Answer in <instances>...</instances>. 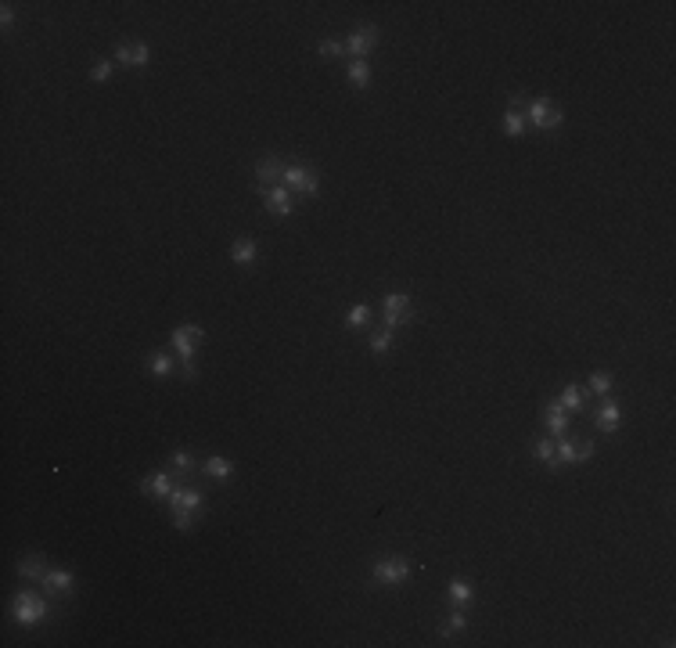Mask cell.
<instances>
[{"instance_id": "ba28073f", "label": "cell", "mask_w": 676, "mask_h": 648, "mask_svg": "<svg viewBox=\"0 0 676 648\" xmlns=\"http://www.w3.org/2000/svg\"><path fill=\"white\" fill-rule=\"evenodd\" d=\"M198 342H202V328H198V324H180V328L173 331V349H177L180 361H191Z\"/></svg>"}, {"instance_id": "4dcf8cb0", "label": "cell", "mask_w": 676, "mask_h": 648, "mask_svg": "<svg viewBox=\"0 0 676 648\" xmlns=\"http://www.w3.org/2000/svg\"><path fill=\"white\" fill-rule=\"evenodd\" d=\"M316 51H321L324 58H338V54H346V44H342V40H321V47H316Z\"/></svg>"}, {"instance_id": "44dd1931", "label": "cell", "mask_w": 676, "mask_h": 648, "mask_svg": "<svg viewBox=\"0 0 676 648\" xmlns=\"http://www.w3.org/2000/svg\"><path fill=\"white\" fill-rule=\"evenodd\" d=\"M522 130H525V116L518 112V104H511V109L504 112V134L507 137H518Z\"/></svg>"}, {"instance_id": "30bf717a", "label": "cell", "mask_w": 676, "mask_h": 648, "mask_svg": "<svg viewBox=\"0 0 676 648\" xmlns=\"http://www.w3.org/2000/svg\"><path fill=\"white\" fill-rule=\"evenodd\" d=\"M281 177H284V166H281L277 155H263L256 162V180H259V187H277Z\"/></svg>"}, {"instance_id": "d6a6232c", "label": "cell", "mask_w": 676, "mask_h": 648, "mask_svg": "<svg viewBox=\"0 0 676 648\" xmlns=\"http://www.w3.org/2000/svg\"><path fill=\"white\" fill-rule=\"evenodd\" d=\"M147 61H152V51H147V44H137L134 47V69H144Z\"/></svg>"}, {"instance_id": "ac0fdd59", "label": "cell", "mask_w": 676, "mask_h": 648, "mask_svg": "<svg viewBox=\"0 0 676 648\" xmlns=\"http://www.w3.org/2000/svg\"><path fill=\"white\" fill-rule=\"evenodd\" d=\"M543 414H547V429H551L554 436H565V432H568V411H565L558 400H554V404H547V411H543Z\"/></svg>"}, {"instance_id": "d590c367", "label": "cell", "mask_w": 676, "mask_h": 648, "mask_svg": "<svg viewBox=\"0 0 676 648\" xmlns=\"http://www.w3.org/2000/svg\"><path fill=\"white\" fill-rule=\"evenodd\" d=\"M0 22H4V26H11V22H15V8H11V4L0 8Z\"/></svg>"}, {"instance_id": "ffe728a7", "label": "cell", "mask_w": 676, "mask_h": 648, "mask_svg": "<svg viewBox=\"0 0 676 648\" xmlns=\"http://www.w3.org/2000/svg\"><path fill=\"white\" fill-rule=\"evenodd\" d=\"M529 450H533L536 461H543L547 468H558L554 465V440H540V436H536V440L529 443Z\"/></svg>"}, {"instance_id": "603a6c76", "label": "cell", "mask_w": 676, "mask_h": 648, "mask_svg": "<svg viewBox=\"0 0 676 648\" xmlns=\"http://www.w3.org/2000/svg\"><path fill=\"white\" fill-rule=\"evenodd\" d=\"M446 594H450L453 605H464V601H472V583H468V580H450Z\"/></svg>"}, {"instance_id": "7402d4cb", "label": "cell", "mask_w": 676, "mask_h": 648, "mask_svg": "<svg viewBox=\"0 0 676 648\" xmlns=\"http://www.w3.org/2000/svg\"><path fill=\"white\" fill-rule=\"evenodd\" d=\"M367 324H371V306H367V303L353 306V310H349V317H346V328L360 331V328H367Z\"/></svg>"}, {"instance_id": "1f68e13d", "label": "cell", "mask_w": 676, "mask_h": 648, "mask_svg": "<svg viewBox=\"0 0 676 648\" xmlns=\"http://www.w3.org/2000/svg\"><path fill=\"white\" fill-rule=\"evenodd\" d=\"M457 631H464V613H453L446 623H442V631H439V634H442V638H453Z\"/></svg>"}, {"instance_id": "8992f818", "label": "cell", "mask_w": 676, "mask_h": 648, "mask_svg": "<svg viewBox=\"0 0 676 648\" xmlns=\"http://www.w3.org/2000/svg\"><path fill=\"white\" fill-rule=\"evenodd\" d=\"M284 187L288 191H299V195H316V187H321V180H316L313 170H306V166H284Z\"/></svg>"}, {"instance_id": "52a82bcc", "label": "cell", "mask_w": 676, "mask_h": 648, "mask_svg": "<svg viewBox=\"0 0 676 648\" xmlns=\"http://www.w3.org/2000/svg\"><path fill=\"white\" fill-rule=\"evenodd\" d=\"M374 44H378V26H356L349 33V40H346V51L353 58H364L367 61V54L374 51Z\"/></svg>"}, {"instance_id": "cb8c5ba5", "label": "cell", "mask_w": 676, "mask_h": 648, "mask_svg": "<svg viewBox=\"0 0 676 648\" xmlns=\"http://www.w3.org/2000/svg\"><path fill=\"white\" fill-rule=\"evenodd\" d=\"M152 374L155 379H169L173 374V357L169 353H152Z\"/></svg>"}, {"instance_id": "8fae6325", "label": "cell", "mask_w": 676, "mask_h": 648, "mask_svg": "<svg viewBox=\"0 0 676 648\" xmlns=\"http://www.w3.org/2000/svg\"><path fill=\"white\" fill-rule=\"evenodd\" d=\"M202 505H205V493L191 490V487H180L169 497V508H184V512H202Z\"/></svg>"}, {"instance_id": "d4e9b609", "label": "cell", "mask_w": 676, "mask_h": 648, "mask_svg": "<svg viewBox=\"0 0 676 648\" xmlns=\"http://www.w3.org/2000/svg\"><path fill=\"white\" fill-rule=\"evenodd\" d=\"M389 346H392V331H389V328H374V331H371V353H378V357H382Z\"/></svg>"}, {"instance_id": "3957f363", "label": "cell", "mask_w": 676, "mask_h": 648, "mask_svg": "<svg viewBox=\"0 0 676 648\" xmlns=\"http://www.w3.org/2000/svg\"><path fill=\"white\" fill-rule=\"evenodd\" d=\"M525 123H533L536 130L554 134L561 123H565V112H561V104H554L551 97H540V101L529 104V116H525Z\"/></svg>"}, {"instance_id": "484cf974", "label": "cell", "mask_w": 676, "mask_h": 648, "mask_svg": "<svg viewBox=\"0 0 676 648\" xmlns=\"http://www.w3.org/2000/svg\"><path fill=\"white\" fill-rule=\"evenodd\" d=\"M558 404H561V407H565L568 414H572V411H579V407H583V393H579L576 386H568V389H565V393L558 396Z\"/></svg>"}, {"instance_id": "4316f807", "label": "cell", "mask_w": 676, "mask_h": 648, "mask_svg": "<svg viewBox=\"0 0 676 648\" xmlns=\"http://www.w3.org/2000/svg\"><path fill=\"white\" fill-rule=\"evenodd\" d=\"M112 72H115V58H112V61H108V58H101V61H97V65L90 69V76H94L97 83H104V79H112Z\"/></svg>"}, {"instance_id": "7a4b0ae2", "label": "cell", "mask_w": 676, "mask_h": 648, "mask_svg": "<svg viewBox=\"0 0 676 648\" xmlns=\"http://www.w3.org/2000/svg\"><path fill=\"white\" fill-rule=\"evenodd\" d=\"M407 576H410V562L403 555H396V558H378L374 562L371 583L374 587H399V583H407Z\"/></svg>"}, {"instance_id": "277c9868", "label": "cell", "mask_w": 676, "mask_h": 648, "mask_svg": "<svg viewBox=\"0 0 676 648\" xmlns=\"http://www.w3.org/2000/svg\"><path fill=\"white\" fill-rule=\"evenodd\" d=\"M382 306H385V328H389V331L410 324V317H414V310H410V296H407V292H389Z\"/></svg>"}, {"instance_id": "9c48e42d", "label": "cell", "mask_w": 676, "mask_h": 648, "mask_svg": "<svg viewBox=\"0 0 676 648\" xmlns=\"http://www.w3.org/2000/svg\"><path fill=\"white\" fill-rule=\"evenodd\" d=\"M263 191V198H266V209L273 216H291L295 213V202H291V191L284 184H277V187H259Z\"/></svg>"}, {"instance_id": "5bb4252c", "label": "cell", "mask_w": 676, "mask_h": 648, "mask_svg": "<svg viewBox=\"0 0 676 648\" xmlns=\"http://www.w3.org/2000/svg\"><path fill=\"white\" fill-rule=\"evenodd\" d=\"M619 418H622V407H619L615 400H604V404L597 407V429H601V432H615V429H619Z\"/></svg>"}, {"instance_id": "5b68a950", "label": "cell", "mask_w": 676, "mask_h": 648, "mask_svg": "<svg viewBox=\"0 0 676 648\" xmlns=\"http://www.w3.org/2000/svg\"><path fill=\"white\" fill-rule=\"evenodd\" d=\"M594 457V443L590 440H561L554 447V465H579V461H590Z\"/></svg>"}, {"instance_id": "e0dca14e", "label": "cell", "mask_w": 676, "mask_h": 648, "mask_svg": "<svg viewBox=\"0 0 676 648\" xmlns=\"http://www.w3.org/2000/svg\"><path fill=\"white\" fill-rule=\"evenodd\" d=\"M346 76H349L353 87H360V90H367V87H371V65H367L364 58H353L349 65H346Z\"/></svg>"}, {"instance_id": "e575fe53", "label": "cell", "mask_w": 676, "mask_h": 648, "mask_svg": "<svg viewBox=\"0 0 676 648\" xmlns=\"http://www.w3.org/2000/svg\"><path fill=\"white\" fill-rule=\"evenodd\" d=\"M180 364H184V379L195 382V379H198V364H195V357H191V361H180Z\"/></svg>"}, {"instance_id": "f1b7e54d", "label": "cell", "mask_w": 676, "mask_h": 648, "mask_svg": "<svg viewBox=\"0 0 676 648\" xmlns=\"http://www.w3.org/2000/svg\"><path fill=\"white\" fill-rule=\"evenodd\" d=\"M590 389H594L597 396H604L611 389V374L608 371H594V374H590Z\"/></svg>"}, {"instance_id": "836d02e7", "label": "cell", "mask_w": 676, "mask_h": 648, "mask_svg": "<svg viewBox=\"0 0 676 648\" xmlns=\"http://www.w3.org/2000/svg\"><path fill=\"white\" fill-rule=\"evenodd\" d=\"M115 61H119V65H134V47L130 44H119L115 47Z\"/></svg>"}, {"instance_id": "2e32d148", "label": "cell", "mask_w": 676, "mask_h": 648, "mask_svg": "<svg viewBox=\"0 0 676 648\" xmlns=\"http://www.w3.org/2000/svg\"><path fill=\"white\" fill-rule=\"evenodd\" d=\"M256 256H259V245L252 242V238H238L234 245H230V260L241 263V267H252V263H256Z\"/></svg>"}, {"instance_id": "7c38bea8", "label": "cell", "mask_w": 676, "mask_h": 648, "mask_svg": "<svg viewBox=\"0 0 676 648\" xmlns=\"http://www.w3.org/2000/svg\"><path fill=\"white\" fill-rule=\"evenodd\" d=\"M140 490L152 493V497H159V500H169V497H173V490H177V483H173V475L159 472V475H152V479H144Z\"/></svg>"}, {"instance_id": "d6986e66", "label": "cell", "mask_w": 676, "mask_h": 648, "mask_svg": "<svg viewBox=\"0 0 676 648\" xmlns=\"http://www.w3.org/2000/svg\"><path fill=\"white\" fill-rule=\"evenodd\" d=\"M202 472L209 479H230L234 475V461H230V457H209V461L202 465Z\"/></svg>"}, {"instance_id": "f546056e", "label": "cell", "mask_w": 676, "mask_h": 648, "mask_svg": "<svg viewBox=\"0 0 676 648\" xmlns=\"http://www.w3.org/2000/svg\"><path fill=\"white\" fill-rule=\"evenodd\" d=\"M195 519H198V512L173 508V526H177V530H191V526H195Z\"/></svg>"}, {"instance_id": "6da1fadb", "label": "cell", "mask_w": 676, "mask_h": 648, "mask_svg": "<svg viewBox=\"0 0 676 648\" xmlns=\"http://www.w3.org/2000/svg\"><path fill=\"white\" fill-rule=\"evenodd\" d=\"M47 613H51V605L44 598H36L33 591H18L11 601V619L18 626H36L40 619H47Z\"/></svg>"}, {"instance_id": "4fadbf2b", "label": "cell", "mask_w": 676, "mask_h": 648, "mask_svg": "<svg viewBox=\"0 0 676 648\" xmlns=\"http://www.w3.org/2000/svg\"><path fill=\"white\" fill-rule=\"evenodd\" d=\"M40 583H44L51 594H72V583H76V580H72L69 569H47V576L40 580Z\"/></svg>"}, {"instance_id": "83f0119b", "label": "cell", "mask_w": 676, "mask_h": 648, "mask_svg": "<svg viewBox=\"0 0 676 648\" xmlns=\"http://www.w3.org/2000/svg\"><path fill=\"white\" fill-rule=\"evenodd\" d=\"M191 468H195V454L177 450V454H173V472H177V475H184V472H191Z\"/></svg>"}, {"instance_id": "9a60e30c", "label": "cell", "mask_w": 676, "mask_h": 648, "mask_svg": "<svg viewBox=\"0 0 676 648\" xmlns=\"http://www.w3.org/2000/svg\"><path fill=\"white\" fill-rule=\"evenodd\" d=\"M18 576L29 580V583L44 580V576H47V562H44V555H29V558L18 562Z\"/></svg>"}]
</instances>
